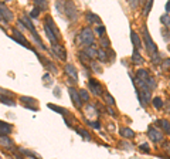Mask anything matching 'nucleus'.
Segmentation results:
<instances>
[{"instance_id":"nucleus-1","label":"nucleus","mask_w":170,"mask_h":159,"mask_svg":"<svg viewBox=\"0 0 170 159\" xmlns=\"http://www.w3.org/2000/svg\"><path fill=\"white\" fill-rule=\"evenodd\" d=\"M80 40L81 43L84 44V46H94V40H95V36H94V31L91 30V27H85L82 28V31H81L80 34Z\"/></svg>"},{"instance_id":"nucleus-2","label":"nucleus","mask_w":170,"mask_h":159,"mask_svg":"<svg viewBox=\"0 0 170 159\" xmlns=\"http://www.w3.org/2000/svg\"><path fill=\"white\" fill-rule=\"evenodd\" d=\"M143 38H145V46H146V50H148L150 54H156L158 53V47H156V44L152 41L150 38V34H149L148 28H146V26H143Z\"/></svg>"},{"instance_id":"nucleus-3","label":"nucleus","mask_w":170,"mask_h":159,"mask_svg":"<svg viewBox=\"0 0 170 159\" xmlns=\"http://www.w3.org/2000/svg\"><path fill=\"white\" fill-rule=\"evenodd\" d=\"M64 13L67 14L68 20H77L78 17V13H77V9H75L74 3L72 2H65L64 3Z\"/></svg>"},{"instance_id":"nucleus-4","label":"nucleus","mask_w":170,"mask_h":159,"mask_svg":"<svg viewBox=\"0 0 170 159\" xmlns=\"http://www.w3.org/2000/svg\"><path fill=\"white\" fill-rule=\"evenodd\" d=\"M148 136L150 138V141H153L155 144H159V142L163 141V134H162L160 131H158L156 128H153V126H149Z\"/></svg>"},{"instance_id":"nucleus-5","label":"nucleus","mask_w":170,"mask_h":159,"mask_svg":"<svg viewBox=\"0 0 170 159\" xmlns=\"http://www.w3.org/2000/svg\"><path fill=\"white\" fill-rule=\"evenodd\" d=\"M88 88H90V91L92 92L94 95H98V97L104 95V91H102L101 84H99L98 81H96V80L90 78V81H88Z\"/></svg>"},{"instance_id":"nucleus-6","label":"nucleus","mask_w":170,"mask_h":159,"mask_svg":"<svg viewBox=\"0 0 170 159\" xmlns=\"http://www.w3.org/2000/svg\"><path fill=\"white\" fill-rule=\"evenodd\" d=\"M12 38L14 40V41H17L19 44H22L23 47H26V49H31L30 47V44H28V41L26 40V37L23 36L20 31H17V30H13V36H12ZM33 50V49H31Z\"/></svg>"},{"instance_id":"nucleus-7","label":"nucleus","mask_w":170,"mask_h":159,"mask_svg":"<svg viewBox=\"0 0 170 159\" xmlns=\"http://www.w3.org/2000/svg\"><path fill=\"white\" fill-rule=\"evenodd\" d=\"M53 54L56 55L57 58L62 60V61L67 60V51H65V49L62 46H60V44H53Z\"/></svg>"},{"instance_id":"nucleus-8","label":"nucleus","mask_w":170,"mask_h":159,"mask_svg":"<svg viewBox=\"0 0 170 159\" xmlns=\"http://www.w3.org/2000/svg\"><path fill=\"white\" fill-rule=\"evenodd\" d=\"M0 14H2V17H3L7 23H10L13 18H14V14H13V13L7 9L6 4H4L3 2H0Z\"/></svg>"},{"instance_id":"nucleus-9","label":"nucleus","mask_w":170,"mask_h":159,"mask_svg":"<svg viewBox=\"0 0 170 159\" xmlns=\"http://www.w3.org/2000/svg\"><path fill=\"white\" fill-rule=\"evenodd\" d=\"M68 92H70V97H71L72 102L75 104V107H77L78 110H81V108H82V102H81V100H80L78 91H75V90L72 88V87H70V88H68Z\"/></svg>"},{"instance_id":"nucleus-10","label":"nucleus","mask_w":170,"mask_h":159,"mask_svg":"<svg viewBox=\"0 0 170 159\" xmlns=\"http://www.w3.org/2000/svg\"><path fill=\"white\" fill-rule=\"evenodd\" d=\"M65 74L71 80L78 81V73H77V68L74 67V64H65Z\"/></svg>"},{"instance_id":"nucleus-11","label":"nucleus","mask_w":170,"mask_h":159,"mask_svg":"<svg viewBox=\"0 0 170 159\" xmlns=\"http://www.w3.org/2000/svg\"><path fill=\"white\" fill-rule=\"evenodd\" d=\"M36 54H37L38 60H40V61L43 63V65H44V67H46L48 71H53V73H57V71H58V70H57V67H56V65H54L51 61H48V60H47L46 57H43V55H40V54H38V53H36Z\"/></svg>"},{"instance_id":"nucleus-12","label":"nucleus","mask_w":170,"mask_h":159,"mask_svg":"<svg viewBox=\"0 0 170 159\" xmlns=\"http://www.w3.org/2000/svg\"><path fill=\"white\" fill-rule=\"evenodd\" d=\"M13 126L12 124H7L4 121H0V136H7L9 134H12Z\"/></svg>"},{"instance_id":"nucleus-13","label":"nucleus","mask_w":170,"mask_h":159,"mask_svg":"<svg viewBox=\"0 0 170 159\" xmlns=\"http://www.w3.org/2000/svg\"><path fill=\"white\" fill-rule=\"evenodd\" d=\"M44 23H46V24L50 28H51V31H53V33L56 34V37H57V38H60V31H58V28L56 27V24H54L53 18L50 17V16H46V17H44Z\"/></svg>"},{"instance_id":"nucleus-14","label":"nucleus","mask_w":170,"mask_h":159,"mask_svg":"<svg viewBox=\"0 0 170 159\" xmlns=\"http://www.w3.org/2000/svg\"><path fill=\"white\" fill-rule=\"evenodd\" d=\"M119 134H121L122 138H126V139H132V138H135V132H133L130 128H126V126L119 128Z\"/></svg>"},{"instance_id":"nucleus-15","label":"nucleus","mask_w":170,"mask_h":159,"mask_svg":"<svg viewBox=\"0 0 170 159\" xmlns=\"http://www.w3.org/2000/svg\"><path fill=\"white\" fill-rule=\"evenodd\" d=\"M0 144H2V146L6 148V149H10V151L14 149V144H13V141L9 136H0Z\"/></svg>"},{"instance_id":"nucleus-16","label":"nucleus","mask_w":170,"mask_h":159,"mask_svg":"<svg viewBox=\"0 0 170 159\" xmlns=\"http://www.w3.org/2000/svg\"><path fill=\"white\" fill-rule=\"evenodd\" d=\"M44 30H46V34H47V37H48V40L51 41V44H58V38H57L56 34L51 31V28H50L46 23H44Z\"/></svg>"},{"instance_id":"nucleus-17","label":"nucleus","mask_w":170,"mask_h":159,"mask_svg":"<svg viewBox=\"0 0 170 159\" xmlns=\"http://www.w3.org/2000/svg\"><path fill=\"white\" fill-rule=\"evenodd\" d=\"M130 40H132L135 50H139L140 47H142V43H140V37L138 36V34H136L133 30H130Z\"/></svg>"},{"instance_id":"nucleus-18","label":"nucleus","mask_w":170,"mask_h":159,"mask_svg":"<svg viewBox=\"0 0 170 159\" xmlns=\"http://www.w3.org/2000/svg\"><path fill=\"white\" fill-rule=\"evenodd\" d=\"M156 125H160L162 129L164 131V134L170 135V122L167 121V119H159V121H156Z\"/></svg>"},{"instance_id":"nucleus-19","label":"nucleus","mask_w":170,"mask_h":159,"mask_svg":"<svg viewBox=\"0 0 170 159\" xmlns=\"http://www.w3.org/2000/svg\"><path fill=\"white\" fill-rule=\"evenodd\" d=\"M19 152H20V153H23L24 156H30V158H33V159H43L40 155H38V153L33 152V151L24 149V148H19Z\"/></svg>"},{"instance_id":"nucleus-20","label":"nucleus","mask_w":170,"mask_h":159,"mask_svg":"<svg viewBox=\"0 0 170 159\" xmlns=\"http://www.w3.org/2000/svg\"><path fill=\"white\" fill-rule=\"evenodd\" d=\"M85 20L88 22V24H96V23L101 24V23H99V17L96 14H94V13H87V14H85Z\"/></svg>"},{"instance_id":"nucleus-21","label":"nucleus","mask_w":170,"mask_h":159,"mask_svg":"<svg viewBox=\"0 0 170 159\" xmlns=\"http://www.w3.org/2000/svg\"><path fill=\"white\" fill-rule=\"evenodd\" d=\"M0 102L4 104V105H9V107H14L16 105V101L13 100V98L6 97V95H2V94H0Z\"/></svg>"},{"instance_id":"nucleus-22","label":"nucleus","mask_w":170,"mask_h":159,"mask_svg":"<svg viewBox=\"0 0 170 159\" xmlns=\"http://www.w3.org/2000/svg\"><path fill=\"white\" fill-rule=\"evenodd\" d=\"M98 51H96V47L95 46H91V47H85V55L88 58H95Z\"/></svg>"},{"instance_id":"nucleus-23","label":"nucleus","mask_w":170,"mask_h":159,"mask_svg":"<svg viewBox=\"0 0 170 159\" xmlns=\"http://www.w3.org/2000/svg\"><path fill=\"white\" fill-rule=\"evenodd\" d=\"M136 78L145 83L146 80L149 78V73L146 70H143V68H140V70H138V73H136Z\"/></svg>"},{"instance_id":"nucleus-24","label":"nucleus","mask_w":170,"mask_h":159,"mask_svg":"<svg viewBox=\"0 0 170 159\" xmlns=\"http://www.w3.org/2000/svg\"><path fill=\"white\" fill-rule=\"evenodd\" d=\"M132 61H133V64H136V65H139V64H142V63H143V58H142V55L138 53V50H135V51H133Z\"/></svg>"},{"instance_id":"nucleus-25","label":"nucleus","mask_w":170,"mask_h":159,"mask_svg":"<svg viewBox=\"0 0 170 159\" xmlns=\"http://www.w3.org/2000/svg\"><path fill=\"white\" fill-rule=\"evenodd\" d=\"M34 7H37V9H40L43 12V10H46L48 7V3H47L46 0H36L34 2Z\"/></svg>"},{"instance_id":"nucleus-26","label":"nucleus","mask_w":170,"mask_h":159,"mask_svg":"<svg viewBox=\"0 0 170 159\" xmlns=\"http://www.w3.org/2000/svg\"><path fill=\"white\" fill-rule=\"evenodd\" d=\"M78 95H80L81 102H88L90 101V94H88V91H85V90H80V91H78Z\"/></svg>"},{"instance_id":"nucleus-27","label":"nucleus","mask_w":170,"mask_h":159,"mask_svg":"<svg viewBox=\"0 0 170 159\" xmlns=\"http://www.w3.org/2000/svg\"><path fill=\"white\" fill-rule=\"evenodd\" d=\"M142 95H143V100L146 101V104H149V102L152 101V94H150V90H148V88H143L142 91Z\"/></svg>"},{"instance_id":"nucleus-28","label":"nucleus","mask_w":170,"mask_h":159,"mask_svg":"<svg viewBox=\"0 0 170 159\" xmlns=\"http://www.w3.org/2000/svg\"><path fill=\"white\" fill-rule=\"evenodd\" d=\"M96 57H98V60L101 63H106V61H108V55H106L105 50H98V54H96Z\"/></svg>"},{"instance_id":"nucleus-29","label":"nucleus","mask_w":170,"mask_h":159,"mask_svg":"<svg viewBox=\"0 0 170 159\" xmlns=\"http://www.w3.org/2000/svg\"><path fill=\"white\" fill-rule=\"evenodd\" d=\"M48 108H50V110H53V111H56V112L64 114V115H62V116H67V115H68V111H67V110H64V108L56 107V105H53V104H48Z\"/></svg>"},{"instance_id":"nucleus-30","label":"nucleus","mask_w":170,"mask_h":159,"mask_svg":"<svg viewBox=\"0 0 170 159\" xmlns=\"http://www.w3.org/2000/svg\"><path fill=\"white\" fill-rule=\"evenodd\" d=\"M145 84H146V87H148V90H150V91L156 87V81H155V78H153V77H150V75H149V78L145 81Z\"/></svg>"},{"instance_id":"nucleus-31","label":"nucleus","mask_w":170,"mask_h":159,"mask_svg":"<svg viewBox=\"0 0 170 159\" xmlns=\"http://www.w3.org/2000/svg\"><path fill=\"white\" fill-rule=\"evenodd\" d=\"M104 98H105V101L108 102L109 107H115V105H116V102H115V98L112 97L111 94H108V92H106V94H104Z\"/></svg>"},{"instance_id":"nucleus-32","label":"nucleus","mask_w":170,"mask_h":159,"mask_svg":"<svg viewBox=\"0 0 170 159\" xmlns=\"http://www.w3.org/2000/svg\"><path fill=\"white\" fill-rule=\"evenodd\" d=\"M75 131H77L78 134H80L81 136L84 138V139H87V141H91V135L88 134V131H85V129H84V128H77V129H75Z\"/></svg>"},{"instance_id":"nucleus-33","label":"nucleus","mask_w":170,"mask_h":159,"mask_svg":"<svg viewBox=\"0 0 170 159\" xmlns=\"http://www.w3.org/2000/svg\"><path fill=\"white\" fill-rule=\"evenodd\" d=\"M163 104H164V102H163V100H162L160 97H155V98H153V105H155L156 110H160V108L163 107Z\"/></svg>"},{"instance_id":"nucleus-34","label":"nucleus","mask_w":170,"mask_h":159,"mask_svg":"<svg viewBox=\"0 0 170 159\" xmlns=\"http://www.w3.org/2000/svg\"><path fill=\"white\" fill-rule=\"evenodd\" d=\"M109 44H111V43H109V40L106 38L105 36L101 37V47H102V49H104V50H109Z\"/></svg>"},{"instance_id":"nucleus-35","label":"nucleus","mask_w":170,"mask_h":159,"mask_svg":"<svg viewBox=\"0 0 170 159\" xmlns=\"http://www.w3.org/2000/svg\"><path fill=\"white\" fill-rule=\"evenodd\" d=\"M95 33H96V36L104 37V34H105V27H104L102 24H98L96 26V28H95Z\"/></svg>"},{"instance_id":"nucleus-36","label":"nucleus","mask_w":170,"mask_h":159,"mask_svg":"<svg viewBox=\"0 0 170 159\" xmlns=\"http://www.w3.org/2000/svg\"><path fill=\"white\" fill-rule=\"evenodd\" d=\"M20 101L27 102V104H24V105H28V102H30V104H37V101H36L34 98H30V97H20Z\"/></svg>"},{"instance_id":"nucleus-37","label":"nucleus","mask_w":170,"mask_h":159,"mask_svg":"<svg viewBox=\"0 0 170 159\" xmlns=\"http://www.w3.org/2000/svg\"><path fill=\"white\" fill-rule=\"evenodd\" d=\"M90 65H91V68H92V71H94V73H98V74H101V73H102L101 67H99V65L96 64L95 61H91V63H90Z\"/></svg>"},{"instance_id":"nucleus-38","label":"nucleus","mask_w":170,"mask_h":159,"mask_svg":"<svg viewBox=\"0 0 170 159\" xmlns=\"http://www.w3.org/2000/svg\"><path fill=\"white\" fill-rule=\"evenodd\" d=\"M152 6H153V2H152V0H149L148 3L145 4V10H143V16H148V14H149V12H150Z\"/></svg>"},{"instance_id":"nucleus-39","label":"nucleus","mask_w":170,"mask_h":159,"mask_svg":"<svg viewBox=\"0 0 170 159\" xmlns=\"http://www.w3.org/2000/svg\"><path fill=\"white\" fill-rule=\"evenodd\" d=\"M160 20H162V23H163L166 27H170V17H169V14H163Z\"/></svg>"},{"instance_id":"nucleus-40","label":"nucleus","mask_w":170,"mask_h":159,"mask_svg":"<svg viewBox=\"0 0 170 159\" xmlns=\"http://www.w3.org/2000/svg\"><path fill=\"white\" fill-rule=\"evenodd\" d=\"M139 151H140V152L149 153V152H150V146H149L148 144H140V145H139Z\"/></svg>"},{"instance_id":"nucleus-41","label":"nucleus","mask_w":170,"mask_h":159,"mask_svg":"<svg viewBox=\"0 0 170 159\" xmlns=\"http://www.w3.org/2000/svg\"><path fill=\"white\" fill-rule=\"evenodd\" d=\"M136 94H138V100H139V102L143 105V107H146V105H148V104H146V101H145V100H143V95H142V92H140L139 90H136Z\"/></svg>"},{"instance_id":"nucleus-42","label":"nucleus","mask_w":170,"mask_h":159,"mask_svg":"<svg viewBox=\"0 0 170 159\" xmlns=\"http://www.w3.org/2000/svg\"><path fill=\"white\" fill-rule=\"evenodd\" d=\"M87 124H88V125L92 126L94 129H99V128H101V125H99L98 121H87Z\"/></svg>"},{"instance_id":"nucleus-43","label":"nucleus","mask_w":170,"mask_h":159,"mask_svg":"<svg viewBox=\"0 0 170 159\" xmlns=\"http://www.w3.org/2000/svg\"><path fill=\"white\" fill-rule=\"evenodd\" d=\"M40 12H41L40 9H37V7H34V9L31 10V13H30V17H33V18L38 17V13H40Z\"/></svg>"},{"instance_id":"nucleus-44","label":"nucleus","mask_w":170,"mask_h":159,"mask_svg":"<svg viewBox=\"0 0 170 159\" xmlns=\"http://www.w3.org/2000/svg\"><path fill=\"white\" fill-rule=\"evenodd\" d=\"M106 112H109V115H111L112 116V118H116V112H115V110H114V108H112V107H109V105H108V107H106Z\"/></svg>"},{"instance_id":"nucleus-45","label":"nucleus","mask_w":170,"mask_h":159,"mask_svg":"<svg viewBox=\"0 0 170 159\" xmlns=\"http://www.w3.org/2000/svg\"><path fill=\"white\" fill-rule=\"evenodd\" d=\"M159 61H160V54H158V53H156V54L152 55V63H153V64H158Z\"/></svg>"},{"instance_id":"nucleus-46","label":"nucleus","mask_w":170,"mask_h":159,"mask_svg":"<svg viewBox=\"0 0 170 159\" xmlns=\"http://www.w3.org/2000/svg\"><path fill=\"white\" fill-rule=\"evenodd\" d=\"M119 148H125V149H132V144H128V142H121Z\"/></svg>"},{"instance_id":"nucleus-47","label":"nucleus","mask_w":170,"mask_h":159,"mask_svg":"<svg viewBox=\"0 0 170 159\" xmlns=\"http://www.w3.org/2000/svg\"><path fill=\"white\" fill-rule=\"evenodd\" d=\"M78 55H80V58H81V61H82V63H84V64H87V63H88V57H87V55L84 54V53H80V54H78Z\"/></svg>"},{"instance_id":"nucleus-48","label":"nucleus","mask_w":170,"mask_h":159,"mask_svg":"<svg viewBox=\"0 0 170 159\" xmlns=\"http://www.w3.org/2000/svg\"><path fill=\"white\" fill-rule=\"evenodd\" d=\"M163 68L164 70H169L170 68V58H166V60L163 61Z\"/></svg>"},{"instance_id":"nucleus-49","label":"nucleus","mask_w":170,"mask_h":159,"mask_svg":"<svg viewBox=\"0 0 170 159\" xmlns=\"http://www.w3.org/2000/svg\"><path fill=\"white\" fill-rule=\"evenodd\" d=\"M56 7H57V10H58L60 13H64V6L61 7V2H57V3H56Z\"/></svg>"},{"instance_id":"nucleus-50","label":"nucleus","mask_w":170,"mask_h":159,"mask_svg":"<svg viewBox=\"0 0 170 159\" xmlns=\"http://www.w3.org/2000/svg\"><path fill=\"white\" fill-rule=\"evenodd\" d=\"M164 149H166L167 155H169V156H170V144H164Z\"/></svg>"},{"instance_id":"nucleus-51","label":"nucleus","mask_w":170,"mask_h":159,"mask_svg":"<svg viewBox=\"0 0 170 159\" xmlns=\"http://www.w3.org/2000/svg\"><path fill=\"white\" fill-rule=\"evenodd\" d=\"M167 13H170V2H167L166 3V14Z\"/></svg>"},{"instance_id":"nucleus-52","label":"nucleus","mask_w":170,"mask_h":159,"mask_svg":"<svg viewBox=\"0 0 170 159\" xmlns=\"http://www.w3.org/2000/svg\"><path fill=\"white\" fill-rule=\"evenodd\" d=\"M54 95H56V97H60V88L54 90Z\"/></svg>"},{"instance_id":"nucleus-53","label":"nucleus","mask_w":170,"mask_h":159,"mask_svg":"<svg viewBox=\"0 0 170 159\" xmlns=\"http://www.w3.org/2000/svg\"><path fill=\"white\" fill-rule=\"evenodd\" d=\"M166 112H169V114H170V101L167 102V108H166Z\"/></svg>"},{"instance_id":"nucleus-54","label":"nucleus","mask_w":170,"mask_h":159,"mask_svg":"<svg viewBox=\"0 0 170 159\" xmlns=\"http://www.w3.org/2000/svg\"><path fill=\"white\" fill-rule=\"evenodd\" d=\"M16 158H17V159H23L22 156H20V155H17V153H16Z\"/></svg>"},{"instance_id":"nucleus-55","label":"nucleus","mask_w":170,"mask_h":159,"mask_svg":"<svg viewBox=\"0 0 170 159\" xmlns=\"http://www.w3.org/2000/svg\"><path fill=\"white\" fill-rule=\"evenodd\" d=\"M0 20H2V14H0Z\"/></svg>"},{"instance_id":"nucleus-56","label":"nucleus","mask_w":170,"mask_h":159,"mask_svg":"<svg viewBox=\"0 0 170 159\" xmlns=\"http://www.w3.org/2000/svg\"><path fill=\"white\" fill-rule=\"evenodd\" d=\"M0 159H2V158H0Z\"/></svg>"}]
</instances>
